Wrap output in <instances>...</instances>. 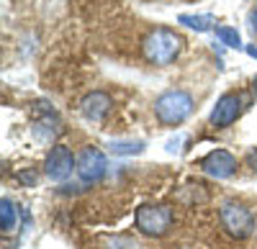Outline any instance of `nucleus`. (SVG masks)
<instances>
[{
	"instance_id": "f257e3e1",
	"label": "nucleus",
	"mask_w": 257,
	"mask_h": 249,
	"mask_svg": "<svg viewBox=\"0 0 257 249\" xmlns=\"http://www.w3.org/2000/svg\"><path fill=\"white\" fill-rule=\"evenodd\" d=\"M180 49H183V39L173 29H152L142 41L144 59L157 67H165L170 62H175Z\"/></svg>"
},
{
	"instance_id": "f03ea898",
	"label": "nucleus",
	"mask_w": 257,
	"mask_h": 249,
	"mask_svg": "<svg viewBox=\"0 0 257 249\" xmlns=\"http://www.w3.org/2000/svg\"><path fill=\"white\" fill-rule=\"evenodd\" d=\"M193 111V98L185 90H165L155 100V113L165 126H180Z\"/></svg>"
},
{
	"instance_id": "7ed1b4c3",
	"label": "nucleus",
	"mask_w": 257,
	"mask_h": 249,
	"mask_svg": "<svg viewBox=\"0 0 257 249\" xmlns=\"http://www.w3.org/2000/svg\"><path fill=\"white\" fill-rule=\"evenodd\" d=\"M175 221V213L170 205L162 203H144L134 213V226L144 234V236H165L170 231V226Z\"/></svg>"
},
{
	"instance_id": "20e7f679",
	"label": "nucleus",
	"mask_w": 257,
	"mask_h": 249,
	"mask_svg": "<svg viewBox=\"0 0 257 249\" xmlns=\"http://www.w3.org/2000/svg\"><path fill=\"white\" fill-rule=\"evenodd\" d=\"M219 221L226 229V234H231L234 239H247L254 231V216L247 205L237 203V200H226L219 211Z\"/></svg>"
},
{
	"instance_id": "39448f33",
	"label": "nucleus",
	"mask_w": 257,
	"mask_h": 249,
	"mask_svg": "<svg viewBox=\"0 0 257 249\" xmlns=\"http://www.w3.org/2000/svg\"><path fill=\"white\" fill-rule=\"evenodd\" d=\"M75 170H77V175H80L82 182L93 185V182L103 180V175L108 172V159H105V154H103L100 149L85 147V149H80V154H77V167H75Z\"/></svg>"
},
{
	"instance_id": "423d86ee",
	"label": "nucleus",
	"mask_w": 257,
	"mask_h": 249,
	"mask_svg": "<svg viewBox=\"0 0 257 249\" xmlns=\"http://www.w3.org/2000/svg\"><path fill=\"white\" fill-rule=\"evenodd\" d=\"M72 167H77V157H72V152L67 147H52V152L47 154V162H44V172L49 180L54 182H62L72 175Z\"/></svg>"
},
{
	"instance_id": "0eeeda50",
	"label": "nucleus",
	"mask_w": 257,
	"mask_h": 249,
	"mask_svg": "<svg viewBox=\"0 0 257 249\" xmlns=\"http://www.w3.org/2000/svg\"><path fill=\"white\" fill-rule=\"evenodd\" d=\"M239 113H242V95L239 93H224L211 111V126L226 129L239 118Z\"/></svg>"
},
{
	"instance_id": "6e6552de",
	"label": "nucleus",
	"mask_w": 257,
	"mask_h": 249,
	"mask_svg": "<svg viewBox=\"0 0 257 249\" xmlns=\"http://www.w3.org/2000/svg\"><path fill=\"white\" fill-rule=\"evenodd\" d=\"M201 170L211 177H216V180H226V177L234 175V170H237V159H234V154H229L226 149H213L201 159Z\"/></svg>"
},
{
	"instance_id": "1a4fd4ad",
	"label": "nucleus",
	"mask_w": 257,
	"mask_h": 249,
	"mask_svg": "<svg viewBox=\"0 0 257 249\" xmlns=\"http://www.w3.org/2000/svg\"><path fill=\"white\" fill-rule=\"evenodd\" d=\"M111 106H113L111 95L103 93V90H93V93H88V95L80 100V111H82V116L88 118V121L105 118V116H108V111H111Z\"/></svg>"
},
{
	"instance_id": "9d476101",
	"label": "nucleus",
	"mask_w": 257,
	"mask_h": 249,
	"mask_svg": "<svg viewBox=\"0 0 257 249\" xmlns=\"http://www.w3.org/2000/svg\"><path fill=\"white\" fill-rule=\"evenodd\" d=\"M31 131H34V139H39V141H52L62 134V123L52 108H44V113H39L34 118Z\"/></svg>"
},
{
	"instance_id": "9b49d317",
	"label": "nucleus",
	"mask_w": 257,
	"mask_h": 249,
	"mask_svg": "<svg viewBox=\"0 0 257 249\" xmlns=\"http://www.w3.org/2000/svg\"><path fill=\"white\" fill-rule=\"evenodd\" d=\"M180 24L183 26H188V29H193V31H211L213 29V24H216V18H213L211 13H198V16H188V13H183L180 18Z\"/></svg>"
},
{
	"instance_id": "f8f14e48",
	"label": "nucleus",
	"mask_w": 257,
	"mask_h": 249,
	"mask_svg": "<svg viewBox=\"0 0 257 249\" xmlns=\"http://www.w3.org/2000/svg\"><path fill=\"white\" fill-rule=\"evenodd\" d=\"M13 229H16V205H13V200L3 198L0 200V231L11 234Z\"/></svg>"
},
{
	"instance_id": "ddd939ff",
	"label": "nucleus",
	"mask_w": 257,
	"mask_h": 249,
	"mask_svg": "<svg viewBox=\"0 0 257 249\" xmlns=\"http://www.w3.org/2000/svg\"><path fill=\"white\" fill-rule=\"evenodd\" d=\"M213 31H216V39L221 41L224 47H229V49H242V39H239V31H237V29H231V26H216Z\"/></svg>"
},
{
	"instance_id": "4468645a",
	"label": "nucleus",
	"mask_w": 257,
	"mask_h": 249,
	"mask_svg": "<svg viewBox=\"0 0 257 249\" xmlns=\"http://www.w3.org/2000/svg\"><path fill=\"white\" fill-rule=\"evenodd\" d=\"M111 152L113 154H142L144 152V141H111Z\"/></svg>"
},
{
	"instance_id": "2eb2a0df",
	"label": "nucleus",
	"mask_w": 257,
	"mask_h": 249,
	"mask_svg": "<svg viewBox=\"0 0 257 249\" xmlns=\"http://www.w3.org/2000/svg\"><path fill=\"white\" fill-rule=\"evenodd\" d=\"M108 246L111 249H139V244L134 239H128V236H113L108 241Z\"/></svg>"
},
{
	"instance_id": "dca6fc26",
	"label": "nucleus",
	"mask_w": 257,
	"mask_h": 249,
	"mask_svg": "<svg viewBox=\"0 0 257 249\" xmlns=\"http://www.w3.org/2000/svg\"><path fill=\"white\" fill-rule=\"evenodd\" d=\"M16 177H18L21 182H24V185H34V182H36V175H34L31 170H24V172H18Z\"/></svg>"
},
{
	"instance_id": "f3484780",
	"label": "nucleus",
	"mask_w": 257,
	"mask_h": 249,
	"mask_svg": "<svg viewBox=\"0 0 257 249\" xmlns=\"http://www.w3.org/2000/svg\"><path fill=\"white\" fill-rule=\"evenodd\" d=\"M247 164L252 170H257V152H249V157H247Z\"/></svg>"
},
{
	"instance_id": "a211bd4d",
	"label": "nucleus",
	"mask_w": 257,
	"mask_h": 249,
	"mask_svg": "<svg viewBox=\"0 0 257 249\" xmlns=\"http://www.w3.org/2000/svg\"><path fill=\"white\" fill-rule=\"evenodd\" d=\"M249 24H252V29H257V8L249 13Z\"/></svg>"
},
{
	"instance_id": "6ab92c4d",
	"label": "nucleus",
	"mask_w": 257,
	"mask_h": 249,
	"mask_svg": "<svg viewBox=\"0 0 257 249\" xmlns=\"http://www.w3.org/2000/svg\"><path fill=\"white\" fill-rule=\"evenodd\" d=\"M247 54H249V57H254V59H257V47H247Z\"/></svg>"
},
{
	"instance_id": "aec40b11",
	"label": "nucleus",
	"mask_w": 257,
	"mask_h": 249,
	"mask_svg": "<svg viewBox=\"0 0 257 249\" xmlns=\"http://www.w3.org/2000/svg\"><path fill=\"white\" fill-rule=\"evenodd\" d=\"M252 90H254V95H257V75H254V80H252Z\"/></svg>"
},
{
	"instance_id": "412c9836",
	"label": "nucleus",
	"mask_w": 257,
	"mask_h": 249,
	"mask_svg": "<svg viewBox=\"0 0 257 249\" xmlns=\"http://www.w3.org/2000/svg\"><path fill=\"white\" fill-rule=\"evenodd\" d=\"M173 249H193V246H173Z\"/></svg>"
}]
</instances>
